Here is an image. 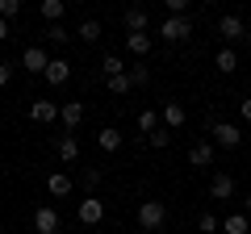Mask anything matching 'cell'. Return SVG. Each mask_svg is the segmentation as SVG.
Returning a JSON list of instances; mask_svg holds the SVG:
<instances>
[{"label":"cell","instance_id":"6da1fadb","mask_svg":"<svg viewBox=\"0 0 251 234\" xmlns=\"http://www.w3.org/2000/svg\"><path fill=\"white\" fill-rule=\"evenodd\" d=\"M209 142L214 146H222V151H239L243 146V130L234 126V121H209Z\"/></svg>","mask_w":251,"mask_h":234},{"label":"cell","instance_id":"7a4b0ae2","mask_svg":"<svg viewBox=\"0 0 251 234\" xmlns=\"http://www.w3.org/2000/svg\"><path fill=\"white\" fill-rule=\"evenodd\" d=\"M163 222H168V205L163 201H143L138 205V226L143 230H159Z\"/></svg>","mask_w":251,"mask_h":234},{"label":"cell","instance_id":"3957f363","mask_svg":"<svg viewBox=\"0 0 251 234\" xmlns=\"http://www.w3.org/2000/svg\"><path fill=\"white\" fill-rule=\"evenodd\" d=\"M159 38L163 42H188V38H193V21L188 17H168L159 25Z\"/></svg>","mask_w":251,"mask_h":234},{"label":"cell","instance_id":"277c9868","mask_svg":"<svg viewBox=\"0 0 251 234\" xmlns=\"http://www.w3.org/2000/svg\"><path fill=\"white\" fill-rule=\"evenodd\" d=\"M100 217H105V201L100 197H84L75 205V222L80 226H100Z\"/></svg>","mask_w":251,"mask_h":234},{"label":"cell","instance_id":"5b68a950","mask_svg":"<svg viewBox=\"0 0 251 234\" xmlns=\"http://www.w3.org/2000/svg\"><path fill=\"white\" fill-rule=\"evenodd\" d=\"M21 67H25L29 75H46V67H50V54H46L42 46H25V50H21Z\"/></svg>","mask_w":251,"mask_h":234},{"label":"cell","instance_id":"8992f818","mask_svg":"<svg viewBox=\"0 0 251 234\" xmlns=\"http://www.w3.org/2000/svg\"><path fill=\"white\" fill-rule=\"evenodd\" d=\"M234 197V176L230 171H214L209 176V201H230Z\"/></svg>","mask_w":251,"mask_h":234},{"label":"cell","instance_id":"52a82bcc","mask_svg":"<svg viewBox=\"0 0 251 234\" xmlns=\"http://www.w3.org/2000/svg\"><path fill=\"white\" fill-rule=\"evenodd\" d=\"M218 38H222V42H239V38H247V25H243V17H234V13L218 17Z\"/></svg>","mask_w":251,"mask_h":234},{"label":"cell","instance_id":"ba28073f","mask_svg":"<svg viewBox=\"0 0 251 234\" xmlns=\"http://www.w3.org/2000/svg\"><path fill=\"white\" fill-rule=\"evenodd\" d=\"M59 209L54 205H38V213H34V230L38 234H59Z\"/></svg>","mask_w":251,"mask_h":234},{"label":"cell","instance_id":"9c48e42d","mask_svg":"<svg viewBox=\"0 0 251 234\" xmlns=\"http://www.w3.org/2000/svg\"><path fill=\"white\" fill-rule=\"evenodd\" d=\"M59 121H63L67 134H75V126L84 121V100H63L59 105Z\"/></svg>","mask_w":251,"mask_h":234},{"label":"cell","instance_id":"30bf717a","mask_svg":"<svg viewBox=\"0 0 251 234\" xmlns=\"http://www.w3.org/2000/svg\"><path fill=\"white\" fill-rule=\"evenodd\" d=\"M214 155H218V146L209 142V138H201V142L188 146V163H193V167H214Z\"/></svg>","mask_w":251,"mask_h":234},{"label":"cell","instance_id":"8fae6325","mask_svg":"<svg viewBox=\"0 0 251 234\" xmlns=\"http://www.w3.org/2000/svg\"><path fill=\"white\" fill-rule=\"evenodd\" d=\"M29 117L38 126H50V121H59V105L54 100H29Z\"/></svg>","mask_w":251,"mask_h":234},{"label":"cell","instance_id":"7c38bea8","mask_svg":"<svg viewBox=\"0 0 251 234\" xmlns=\"http://www.w3.org/2000/svg\"><path fill=\"white\" fill-rule=\"evenodd\" d=\"M50 88H63V84L72 80V63L67 59H50V67H46V75H42Z\"/></svg>","mask_w":251,"mask_h":234},{"label":"cell","instance_id":"4fadbf2b","mask_svg":"<svg viewBox=\"0 0 251 234\" xmlns=\"http://www.w3.org/2000/svg\"><path fill=\"white\" fill-rule=\"evenodd\" d=\"M159 117H163V126H168L172 134H176V130L188 121V113H184V105H180V100H168V105L159 109Z\"/></svg>","mask_w":251,"mask_h":234},{"label":"cell","instance_id":"5bb4252c","mask_svg":"<svg viewBox=\"0 0 251 234\" xmlns=\"http://www.w3.org/2000/svg\"><path fill=\"white\" fill-rule=\"evenodd\" d=\"M72 188H75V180L67 171H50V176H46V192H50V197H72Z\"/></svg>","mask_w":251,"mask_h":234},{"label":"cell","instance_id":"9a60e30c","mask_svg":"<svg viewBox=\"0 0 251 234\" xmlns=\"http://www.w3.org/2000/svg\"><path fill=\"white\" fill-rule=\"evenodd\" d=\"M54 155H59L63 163H75V159H80V138H75V134H59V142H54Z\"/></svg>","mask_w":251,"mask_h":234},{"label":"cell","instance_id":"2e32d148","mask_svg":"<svg viewBox=\"0 0 251 234\" xmlns=\"http://www.w3.org/2000/svg\"><path fill=\"white\" fill-rule=\"evenodd\" d=\"M122 142H126V134H122V130H117V126H105V130H100V134H97V146H100V151H105V155L122 151Z\"/></svg>","mask_w":251,"mask_h":234},{"label":"cell","instance_id":"e0dca14e","mask_svg":"<svg viewBox=\"0 0 251 234\" xmlns=\"http://www.w3.org/2000/svg\"><path fill=\"white\" fill-rule=\"evenodd\" d=\"M126 29H130V34H147V25H151V17H147V9L143 4H134V9H126Z\"/></svg>","mask_w":251,"mask_h":234},{"label":"cell","instance_id":"ac0fdd59","mask_svg":"<svg viewBox=\"0 0 251 234\" xmlns=\"http://www.w3.org/2000/svg\"><path fill=\"white\" fill-rule=\"evenodd\" d=\"M214 67L222 75H230V71H239V54H234V46H222V50L214 54Z\"/></svg>","mask_w":251,"mask_h":234},{"label":"cell","instance_id":"d6986e66","mask_svg":"<svg viewBox=\"0 0 251 234\" xmlns=\"http://www.w3.org/2000/svg\"><path fill=\"white\" fill-rule=\"evenodd\" d=\"M151 34H126V50L130 54H138V59H147V54H151Z\"/></svg>","mask_w":251,"mask_h":234},{"label":"cell","instance_id":"ffe728a7","mask_svg":"<svg viewBox=\"0 0 251 234\" xmlns=\"http://www.w3.org/2000/svg\"><path fill=\"white\" fill-rule=\"evenodd\" d=\"M222 234H251V217H247V213L222 217Z\"/></svg>","mask_w":251,"mask_h":234},{"label":"cell","instance_id":"44dd1931","mask_svg":"<svg viewBox=\"0 0 251 234\" xmlns=\"http://www.w3.org/2000/svg\"><path fill=\"white\" fill-rule=\"evenodd\" d=\"M159 126H163L159 109H143V113H138V130H143V134H155Z\"/></svg>","mask_w":251,"mask_h":234},{"label":"cell","instance_id":"7402d4cb","mask_svg":"<svg viewBox=\"0 0 251 234\" xmlns=\"http://www.w3.org/2000/svg\"><path fill=\"white\" fill-rule=\"evenodd\" d=\"M63 13H67V4H63V0H42V17L50 21V25H59Z\"/></svg>","mask_w":251,"mask_h":234},{"label":"cell","instance_id":"603a6c76","mask_svg":"<svg viewBox=\"0 0 251 234\" xmlns=\"http://www.w3.org/2000/svg\"><path fill=\"white\" fill-rule=\"evenodd\" d=\"M126 75H130V84H134V88H147V84H151V67H143V59H138Z\"/></svg>","mask_w":251,"mask_h":234},{"label":"cell","instance_id":"cb8c5ba5","mask_svg":"<svg viewBox=\"0 0 251 234\" xmlns=\"http://www.w3.org/2000/svg\"><path fill=\"white\" fill-rule=\"evenodd\" d=\"M75 34H80V42H97V38H100V21H97V17L80 21V29H75Z\"/></svg>","mask_w":251,"mask_h":234},{"label":"cell","instance_id":"d4e9b609","mask_svg":"<svg viewBox=\"0 0 251 234\" xmlns=\"http://www.w3.org/2000/svg\"><path fill=\"white\" fill-rule=\"evenodd\" d=\"M100 180H105V171H100V167H88V171H84V176H80V184H84V188H88V197H97V192H92V188H97Z\"/></svg>","mask_w":251,"mask_h":234},{"label":"cell","instance_id":"484cf974","mask_svg":"<svg viewBox=\"0 0 251 234\" xmlns=\"http://www.w3.org/2000/svg\"><path fill=\"white\" fill-rule=\"evenodd\" d=\"M46 38H50L54 46H67V42H72V29H67V25L59 21V25H50V29H46Z\"/></svg>","mask_w":251,"mask_h":234},{"label":"cell","instance_id":"4316f807","mask_svg":"<svg viewBox=\"0 0 251 234\" xmlns=\"http://www.w3.org/2000/svg\"><path fill=\"white\" fill-rule=\"evenodd\" d=\"M100 67H105V80H113V75H126V63L117 59V54H105V63H100Z\"/></svg>","mask_w":251,"mask_h":234},{"label":"cell","instance_id":"83f0119b","mask_svg":"<svg viewBox=\"0 0 251 234\" xmlns=\"http://www.w3.org/2000/svg\"><path fill=\"white\" fill-rule=\"evenodd\" d=\"M197 226H201V234H222V217H214V213H201Z\"/></svg>","mask_w":251,"mask_h":234},{"label":"cell","instance_id":"f1b7e54d","mask_svg":"<svg viewBox=\"0 0 251 234\" xmlns=\"http://www.w3.org/2000/svg\"><path fill=\"white\" fill-rule=\"evenodd\" d=\"M130 88H134V84H130V75H113V80H109V92H113V96H126Z\"/></svg>","mask_w":251,"mask_h":234},{"label":"cell","instance_id":"f546056e","mask_svg":"<svg viewBox=\"0 0 251 234\" xmlns=\"http://www.w3.org/2000/svg\"><path fill=\"white\" fill-rule=\"evenodd\" d=\"M151 146H155V151H163V146H172V130H168V126H159V130L151 134Z\"/></svg>","mask_w":251,"mask_h":234},{"label":"cell","instance_id":"4dcf8cb0","mask_svg":"<svg viewBox=\"0 0 251 234\" xmlns=\"http://www.w3.org/2000/svg\"><path fill=\"white\" fill-rule=\"evenodd\" d=\"M21 13V0H0V21H13Z\"/></svg>","mask_w":251,"mask_h":234},{"label":"cell","instance_id":"1f68e13d","mask_svg":"<svg viewBox=\"0 0 251 234\" xmlns=\"http://www.w3.org/2000/svg\"><path fill=\"white\" fill-rule=\"evenodd\" d=\"M9 80H13V63H0V88H9Z\"/></svg>","mask_w":251,"mask_h":234},{"label":"cell","instance_id":"d6a6232c","mask_svg":"<svg viewBox=\"0 0 251 234\" xmlns=\"http://www.w3.org/2000/svg\"><path fill=\"white\" fill-rule=\"evenodd\" d=\"M239 109H243V121H251V96H247V100H239Z\"/></svg>","mask_w":251,"mask_h":234},{"label":"cell","instance_id":"836d02e7","mask_svg":"<svg viewBox=\"0 0 251 234\" xmlns=\"http://www.w3.org/2000/svg\"><path fill=\"white\" fill-rule=\"evenodd\" d=\"M4 38H9V21H0V42H4Z\"/></svg>","mask_w":251,"mask_h":234},{"label":"cell","instance_id":"e575fe53","mask_svg":"<svg viewBox=\"0 0 251 234\" xmlns=\"http://www.w3.org/2000/svg\"><path fill=\"white\" fill-rule=\"evenodd\" d=\"M243 205H247V217H251V192H247V197H243Z\"/></svg>","mask_w":251,"mask_h":234},{"label":"cell","instance_id":"d590c367","mask_svg":"<svg viewBox=\"0 0 251 234\" xmlns=\"http://www.w3.org/2000/svg\"><path fill=\"white\" fill-rule=\"evenodd\" d=\"M243 42H247V46H251V29H247V38H243Z\"/></svg>","mask_w":251,"mask_h":234},{"label":"cell","instance_id":"8d00e7d4","mask_svg":"<svg viewBox=\"0 0 251 234\" xmlns=\"http://www.w3.org/2000/svg\"><path fill=\"white\" fill-rule=\"evenodd\" d=\"M0 209H4V205H0Z\"/></svg>","mask_w":251,"mask_h":234}]
</instances>
